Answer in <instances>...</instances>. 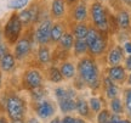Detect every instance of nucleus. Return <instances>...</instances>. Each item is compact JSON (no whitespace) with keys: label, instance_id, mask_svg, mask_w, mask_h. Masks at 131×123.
<instances>
[{"label":"nucleus","instance_id":"nucleus-1","mask_svg":"<svg viewBox=\"0 0 131 123\" xmlns=\"http://www.w3.org/2000/svg\"><path fill=\"white\" fill-rule=\"evenodd\" d=\"M77 76L84 82L85 87L96 90L101 85V71L95 57L89 55L78 59L77 62Z\"/></svg>","mask_w":131,"mask_h":123},{"label":"nucleus","instance_id":"nucleus-2","mask_svg":"<svg viewBox=\"0 0 131 123\" xmlns=\"http://www.w3.org/2000/svg\"><path fill=\"white\" fill-rule=\"evenodd\" d=\"M111 15L107 11L106 6L100 1L95 0L89 6V18L91 26L97 28L100 32L108 34L111 31Z\"/></svg>","mask_w":131,"mask_h":123},{"label":"nucleus","instance_id":"nucleus-3","mask_svg":"<svg viewBox=\"0 0 131 123\" xmlns=\"http://www.w3.org/2000/svg\"><path fill=\"white\" fill-rule=\"evenodd\" d=\"M24 26L19 18L18 12L15 11L10 15L9 20L5 22L3 27V39L9 44L10 46H14V44L22 37Z\"/></svg>","mask_w":131,"mask_h":123},{"label":"nucleus","instance_id":"nucleus-4","mask_svg":"<svg viewBox=\"0 0 131 123\" xmlns=\"http://www.w3.org/2000/svg\"><path fill=\"white\" fill-rule=\"evenodd\" d=\"M5 111L10 121L24 119L27 112V105L23 98L17 94H11L5 99Z\"/></svg>","mask_w":131,"mask_h":123},{"label":"nucleus","instance_id":"nucleus-5","mask_svg":"<svg viewBox=\"0 0 131 123\" xmlns=\"http://www.w3.org/2000/svg\"><path fill=\"white\" fill-rule=\"evenodd\" d=\"M34 37L29 35V34H22V37L14 44V49H12V54L16 57L17 62H23L26 61L33 51V45H34Z\"/></svg>","mask_w":131,"mask_h":123},{"label":"nucleus","instance_id":"nucleus-6","mask_svg":"<svg viewBox=\"0 0 131 123\" xmlns=\"http://www.w3.org/2000/svg\"><path fill=\"white\" fill-rule=\"evenodd\" d=\"M52 23H53V20L50 16L38 21L37 27L34 28V32H33L34 42L38 45H51L50 37H51Z\"/></svg>","mask_w":131,"mask_h":123},{"label":"nucleus","instance_id":"nucleus-7","mask_svg":"<svg viewBox=\"0 0 131 123\" xmlns=\"http://www.w3.org/2000/svg\"><path fill=\"white\" fill-rule=\"evenodd\" d=\"M44 79L45 76L41 72L40 68L38 67H29L22 74V85L24 89H27L28 91L33 89L40 88L44 84Z\"/></svg>","mask_w":131,"mask_h":123},{"label":"nucleus","instance_id":"nucleus-8","mask_svg":"<svg viewBox=\"0 0 131 123\" xmlns=\"http://www.w3.org/2000/svg\"><path fill=\"white\" fill-rule=\"evenodd\" d=\"M88 46H89V52H88L89 56L95 59L103 56L108 51V34L100 32L97 38L90 43Z\"/></svg>","mask_w":131,"mask_h":123},{"label":"nucleus","instance_id":"nucleus-9","mask_svg":"<svg viewBox=\"0 0 131 123\" xmlns=\"http://www.w3.org/2000/svg\"><path fill=\"white\" fill-rule=\"evenodd\" d=\"M75 95H77V91L73 88H67V93L57 100L58 107L62 113L69 115L75 111V99H77Z\"/></svg>","mask_w":131,"mask_h":123},{"label":"nucleus","instance_id":"nucleus-10","mask_svg":"<svg viewBox=\"0 0 131 123\" xmlns=\"http://www.w3.org/2000/svg\"><path fill=\"white\" fill-rule=\"evenodd\" d=\"M55 105L52 104L50 100L42 99L40 101L34 102V112L37 115L38 118L40 119H50L55 116Z\"/></svg>","mask_w":131,"mask_h":123},{"label":"nucleus","instance_id":"nucleus-11","mask_svg":"<svg viewBox=\"0 0 131 123\" xmlns=\"http://www.w3.org/2000/svg\"><path fill=\"white\" fill-rule=\"evenodd\" d=\"M125 52L124 49L120 44H114L113 46L108 49L106 52V62L108 66H117V65H122L125 59Z\"/></svg>","mask_w":131,"mask_h":123},{"label":"nucleus","instance_id":"nucleus-12","mask_svg":"<svg viewBox=\"0 0 131 123\" xmlns=\"http://www.w3.org/2000/svg\"><path fill=\"white\" fill-rule=\"evenodd\" d=\"M106 74L117 84H123L124 82H126L127 78V71L123 65L108 66L107 70H106Z\"/></svg>","mask_w":131,"mask_h":123},{"label":"nucleus","instance_id":"nucleus-13","mask_svg":"<svg viewBox=\"0 0 131 123\" xmlns=\"http://www.w3.org/2000/svg\"><path fill=\"white\" fill-rule=\"evenodd\" d=\"M67 1L66 0H51L50 4V17L53 21H60L66 17Z\"/></svg>","mask_w":131,"mask_h":123},{"label":"nucleus","instance_id":"nucleus-14","mask_svg":"<svg viewBox=\"0 0 131 123\" xmlns=\"http://www.w3.org/2000/svg\"><path fill=\"white\" fill-rule=\"evenodd\" d=\"M70 17L73 22H86L89 20V6L84 1H78L72 9Z\"/></svg>","mask_w":131,"mask_h":123},{"label":"nucleus","instance_id":"nucleus-15","mask_svg":"<svg viewBox=\"0 0 131 123\" xmlns=\"http://www.w3.org/2000/svg\"><path fill=\"white\" fill-rule=\"evenodd\" d=\"M114 18L119 31H131V14L127 9H119Z\"/></svg>","mask_w":131,"mask_h":123},{"label":"nucleus","instance_id":"nucleus-16","mask_svg":"<svg viewBox=\"0 0 131 123\" xmlns=\"http://www.w3.org/2000/svg\"><path fill=\"white\" fill-rule=\"evenodd\" d=\"M18 16L22 23H23L24 27H29L34 24L38 21V17L40 16L39 12H38V7L35 6H30V7H27V9L21 10L18 12Z\"/></svg>","mask_w":131,"mask_h":123},{"label":"nucleus","instance_id":"nucleus-17","mask_svg":"<svg viewBox=\"0 0 131 123\" xmlns=\"http://www.w3.org/2000/svg\"><path fill=\"white\" fill-rule=\"evenodd\" d=\"M37 60L40 66H49L52 62L51 45H39L37 50Z\"/></svg>","mask_w":131,"mask_h":123},{"label":"nucleus","instance_id":"nucleus-18","mask_svg":"<svg viewBox=\"0 0 131 123\" xmlns=\"http://www.w3.org/2000/svg\"><path fill=\"white\" fill-rule=\"evenodd\" d=\"M17 66V60L14 56V54L9 51L7 54H5L4 56L0 59V70L4 73H11L16 70Z\"/></svg>","mask_w":131,"mask_h":123},{"label":"nucleus","instance_id":"nucleus-19","mask_svg":"<svg viewBox=\"0 0 131 123\" xmlns=\"http://www.w3.org/2000/svg\"><path fill=\"white\" fill-rule=\"evenodd\" d=\"M74 35L70 31H66L63 35L61 37L60 42L57 43V48L61 50L63 54H68V52L72 51L73 49V45H74Z\"/></svg>","mask_w":131,"mask_h":123},{"label":"nucleus","instance_id":"nucleus-20","mask_svg":"<svg viewBox=\"0 0 131 123\" xmlns=\"http://www.w3.org/2000/svg\"><path fill=\"white\" fill-rule=\"evenodd\" d=\"M67 28H66V24L63 22V20H60V21H53L51 27V37H50V42H51V45H57V43L60 42L61 37L63 35Z\"/></svg>","mask_w":131,"mask_h":123},{"label":"nucleus","instance_id":"nucleus-21","mask_svg":"<svg viewBox=\"0 0 131 123\" xmlns=\"http://www.w3.org/2000/svg\"><path fill=\"white\" fill-rule=\"evenodd\" d=\"M60 71H61L62 76L66 81H70V79H74L77 76V65H74L72 61L69 60H64L60 63Z\"/></svg>","mask_w":131,"mask_h":123},{"label":"nucleus","instance_id":"nucleus-22","mask_svg":"<svg viewBox=\"0 0 131 123\" xmlns=\"http://www.w3.org/2000/svg\"><path fill=\"white\" fill-rule=\"evenodd\" d=\"M45 74H46L45 77H46L47 81L53 83V84H60L64 81V78H63L61 71H60V67L56 66V65H52V63L47 66Z\"/></svg>","mask_w":131,"mask_h":123},{"label":"nucleus","instance_id":"nucleus-23","mask_svg":"<svg viewBox=\"0 0 131 123\" xmlns=\"http://www.w3.org/2000/svg\"><path fill=\"white\" fill-rule=\"evenodd\" d=\"M72 52H73V56L77 57V59H80V57L88 55L89 46H88L86 40L85 39H75L73 49H72Z\"/></svg>","mask_w":131,"mask_h":123},{"label":"nucleus","instance_id":"nucleus-24","mask_svg":"<svg viewBox=\"0 0 131 123\" xmlns=\"http://www.w3.org/2000/svg\"><path fill=\"white\" fill-rule=\"evenodd\" d=\"M89 28L90 26L88 22H75L73 27L70 28V32L73 33L75 39H85L89 32Z\"/></svg>","mask_w":131,"mask_h":123},{"label":"nucleus","instance_id":"nucleus-25","mask_svg":"<svg viewBox=\"0 0 131 123\" xmlns=\"http://www.w3.org/2000/svg\"><path fill=\"white\" fill-rule=\"evenodd\" d=\"M75 111L78 112L80 117L83 118H88L90 117V106H89V102L86 101L85 99L83 98H77L75 99Z\"/></svg>","mask_w":131,"mask_h":123},{"label":"nucleus","instance_id":"nucleus-26","mask_svg":"<svg viewBox=\"0 0 131 123\" xmlns=\"http://www.w3.org/2000/svg\"><path fill=\"white\" fill-rule=\"evenodd\" d=\"M109 109L112 111V113H117V115H123L125 112V107H124V104L120 98H114L109 101Z\"/></svg>","mask_w":131,"mask_h":123},{"label":"nucleus","instance_id":"nucleus-27","mask_svg":"<svg viewBox=\"0 0 131 123\" xmlns=\"http://www.w3.org/2000/svg\"><path fill=\"white\" fill-rule=\"evenodd\" d=\"M104 94H106V98L109 100L117 98L119 95V87H118L117 83H112L109 85H106L104 87Z\"/></svg>","mask_w":131,"mask_h":123},{"label":"nucleus","instance_id":"nucleus-28","mask_svg":"<svg viewBox=\"0 0 131 123\" xmlns=\"http://www.w3.org/2000/svg\"><path fill=\"white\" fill-rule=\"evenodd\" d=\"M30 0H11L9 3V9L14 10V11H21V10L26 9V6H28Z\"/></svg>","mask_w":131,"mask_h":123},{"label":"nucleus","instance_id":"nucleus-29","mask_svg":"<svg viewBox=\"0 0 131 123\" xmlns=\"http://www.w3.org/2000/svg\"><path fill=\"white\" fill-rule=\"evenodd\" d=\"M89 106H90V110H91L92 112L98 113V112L103 109L102 100L100 99L98 96H92V98H90V100H89Z\"/></svg>","mask_w":131,"mask_h":123},{"label":"nucleus","instance_id":"nucleus-30","mask_svg":"<svg viewBox=\"0 0 131 123\" xmlns=\"http://www.w3.org/2000/svg\"><path fill=\"white\" fill-rule=\"evenodd\" d=\"M124 107L127 116L131 118V88L125 90V98H124Z\"/></svg>","mask_w":131,"mask_h":123},{"label":"nucleus","instance_id":"nucleus-31","mask_svg":"<svg viewBox=\"0 0 131 123\" xmlns=\"http://www.w3.org/2000/svg\"><path fill=\"white\" fill-rule=\"evenodd\" d=\"M109 118H111V112L107 109H102L97 113L96 121H97V123H106L107 121H109Z\"/></svg>","mask_w":131,"mask_h":123},{"label":"nucleus","instance_id":"nucleus-32","mask_svg":"<svg viewBox=\"0 0 131 123\" xmlns=\"http://www.w3.org/2000/svg\"><path fill=\"white\" fill-rule=\"evenodd\" d=\"M30 94H32V98H33V100H34V102H37V101H40V100L45 99V98H44L45 91H44V88H42V87L37 88V89L30 90Z\"/></svg>","mask_w":131,"mask_h":123},{"label":"nucleus","instance_id":"nucleus-33","mask_svg":"<svg viewBox=\"0 0 131 123\" xmlns=\"http://www.w3.org/2000/svg\"><path fill=\"white\" fill-rule=\"evenodd\" d=\"M66 93H67V88H64V87H61V85H58V87H56V88L53 89V95H55L56 100H58L60 98H62V96H63Z\"/></svg>","mask_w":131,"mask_h":123},{"label":"nucleus","instance_id":"nucleus-34","mask_svg":"<svg viewBox=\"0 0 131 123\" xmlns=\"http://www.w3.org/2000/svg\"><path fill=\"white\" fill-rule=\"evenodd\" d=\"M9 51H10V45L5 42L4 39L0 40V59L4 56L5 54H7Z\"/></svg>","mask_w":131,"mask_h":123},{"label":"nucleus","instance_id":"nucleus-35","mask_svg":"<svg viewBox=\"0 0 131 123\" xmlns=\"http://www.w3.org/2000/svg\"><path fill=\"white\" fill-rule=\"evenodd\" d=\"M123 49H124V52H125V55H130L131 54V40L130 39H127L125 42L122 44Z\"/></svg>","mask_w":131,"mask_h":123},{"label":"nucleus","instance_id":"nucleus-36","mask_svg":"<svg viewBox=\"0 0 131 123\" xmlns=\"http://www.w3.org/2000/svg\"><path fill=\"white\" fill-rule=\"evenodd\" d=\"M123 66L125 67V70H126L127 72H131V54L125 56L124 62H123Z\"/></svg>","mask_w":131,"mask_h":123},{"label":"nucleus","instance_id":"nucleus-37","mask_svg":"<svg viewBox=\"0 0 131 123\" xmlns=\"http://www.w3.org/2000/svg\"><path fill=\"white\" fill-rule=\"evenodd\" d=\"M61 123H74V117L69 115H64V117L61 118Z\"/></svg>","mask_w":131,"mask_h":123},{"label":"nucleus","instance_id":"nucleus-38","mask_svg":"<svg viewBox=\"0 0 131 123\" xmlns=\"http://www.w3.org/2000/svg\"><path fill=\"white\" fill-rule=\"evenodd\" d=\"M26 123H40V121H39L37 116H30V117L26 119Z\"/></svg>","mask_w":131,"mask_h":123},{"label":"nucleus","instance_id":"nucleus-39","mask_svg":"<svg viewBox=\"0 0 131 123\" xmlns=\"http://www.w3.org/2000/svg\"><path fill=\"white\" fill-rule=\"evenodd\" d=\"M120 1L126 9H131V0H120Z\"/></svg>","mask_w":131,"mask_h":123},{"label":"nucleus","instance_id":"nucleus-40","mask_svg":"<svg viewBox=\"0 0 131 123\" xmlns=\"http://www.w3.org/2000/svg\"><path fill=\"white\" fill-rule=\"evenodd\" d=\"M74 123H88L83 117H74Z\"/></svg>","mask_w":131,"mask_h":123},{"label":"nucleus","instance_id":"nucleus-41","mask_svg":"<svg viewBox=\"0 0 131 123\" xmlns=\"http://www.w3.org/2000/svg\"><path fill=\"white\" fill-rule=\"evenodd\" d=\"M0 123H10L9 117H6V116H0Z\"/></svg>","mask_w":131,"mask_h":123},{"label":"nucleus","instance_id":"nucleus-42","mask_svg":"<svg viewBox=\"0 0 131 123\" xmlns=\"http://www.w3.org/2000/svg\"><path fill=\"white\" fill-rule=\"evenodd\" d=\"M49 123H61V118H60L58 116H56V117H52V119Z\"/></svg>","mask_w":131,"mask_h":123},{"label":"nucleus","instance_id":"nucleus-43","mask_svg":"<svg viewBox=\"0 0 131 123\" xmlns=\"http://www.w3.org/2000/svg\"><path fill=\"white\" fill-rule=\"evenodd\" d=\"M126 84L131 88V72H129V74H127V78H126Z\"/></svg>","mask_w":131,"mask_h":123},{"label":"nucleus","instance_id":"nucleus-44","mask_svg":"<svg viewBox=\"0 0 131 123\" xmlns=\"http://www.w3.org/2000/svg\"><path fill=\"white\" fill-rule=\"evenodd\" d=\"M118 123H131V119H127V118H120Z\"/></svg>","mask_w":131,"mask_h":123},{"label":"nucleus","instance_id":"nucleus-45","mask_svg":"<svg viewBox=\"0 0 131 123\" xmlns=\"http://www.w3.org/2000/svg\"><path fill=\"white\" fill-rule=\"evenodd\" d=\"M10 123H26L24 119H14V121H10Z\"/></svg>","mask_w":131,"mask_h":123},{"label":"nucleus","instance_id":"nucleus-46","mask_svg":"<svg viewBox=\"0 0 131 123\" xmlns=\"http://www.w3.org/2000/svg\"><path fill=\"white\" fill-rule=\"evenodd\" d=\"M67 1V4H77L79 0H66Z\"/></svg>","mask_w":131,"mask_h":123},{"label":"nucleus","instance_id":"nucleus-47","mask_svg":"<svg viewBox=\"0 0 131 123\" xmlns=\"http://www.w3.org/2000/svg\"><path fill=\"white\" fill-rule=\"evenodd\" d=\"M1 85H3V72L0 70V88H1Z\"/></svg>","mask_w":131,"mask_h":123},{"label":"nucleus","instance_id":"nucleus-48","mask_svg":"<svg viewBox=\"0 0 131 123\" xmlns=\"http://www.w3.org/2000/svg\"><path fill=\"white\" fill-rule=\"evenodd\" d=\"M108 1H117V0H108Z\"/></svg>","mask_w":131,"mask_h":123},{"label":"nucleus","instance_id":"nucleus-49","mask_svg":"<svg viewBox=\"0 0 131 123\" xmlns=\"http://www.w3.org/2000/svg\"><path fill=\"white\" fill-rule=\"evenodd\" d=\"M106 123H111V121H107V122H106Z\"/></svg>","mask_w":131,"mask_h":123}]
</instances>
